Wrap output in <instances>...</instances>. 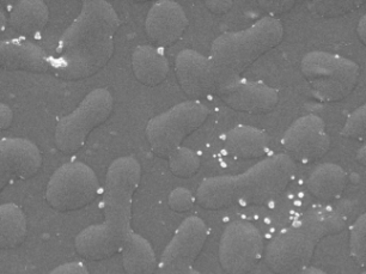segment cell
<instances>
[{
    "label": "cell",
    "instance_id": "cell-22",
    "mask_svg": "<svg viewBox=\"0 0 366 274\" xmlns=\"http://www.w3.org/2000/svg\"><path fill=\"white\" fill-rule=\"evenodd\" d=\"M122 266L126 274H155L157 258L151 243L141 235L132 231L121 250Z\"/></svg>",
    "mask_w": 366,
    "mask_h": 274
},
{
    "label": "cell",
    "instance_id": "cell-14",
    "mask_svg": "<svg viewBox=\"0 0 366 274\" xmlns=\"http://www.w3.org/2000/svg\"><path fill=\"white\" fill-rule=\"evenodd\" d=\"M42 153L37 145L24 138H4L0 141L1 189L16 181L29 180L40 171Z\"/></svg>",
    "mask_w": 366,
    "mask_h": 274
},
{
    "label": "cell",
    "instance_id": "cell-7",
    "mask_svg": "<svg viewBox=\"0 0 366 274\" xmlns=\"http://www.w3.org/2000/svg\"><path fill=\"white\" fill-rule=\"evenodd\" d=\"M209 116V109L200 101L178 103L147 122L146 138L151 150L158 157L167 159L182 146L187 137L202 126Z\"/></svg>",
    "mask_w": 366,
    "mask_h": 274
},
{
    "label": "cell",
    "instance_id": "cell-1",
    "mask_svg": "<svg viewBox=\"0 0 366 274\" xmlns=\"http://www.w3.org/2000/svg\"><path fill=\"white\" fill-rule=\"evenodd\" d=\"M120 18L105 0H85L79 15L59 38L49 71L63 80L92 77L110 61Z\"/></svg>",
    "mask_w": 366,
    "mask_h": 274
},
{
    "label": "cell",
    "instance_id": "cell-27",
    "mask_svg": "<svg viewBox=\"0 0 366 274\" xmlns=\"http://www.w3.org/2000/svg\"><path fill=\"white\" fill-rule=\"evenodd\" d=\"M351 256L359 266L366 267V212L350 228Z\"/></svg>",
    "mask_w": 366,
    "mask_h": 274
},
{
    "label": "cell",
    "instance_id": "cell-17",
    "mask_svg": "<svg viewBox=\"0 0 366 274\" xmlns=\"http://www.w3.org/2000/svg\"><path fill=\"white\" fill-rule=\"evenodd\" d=\"M48 58L46 50L23 36L0 43V66L7 71L46 73L49 71Z\"/></svg>",
    "mask_w": 366,
    "mask_h": 274
},
{
    "label": "cell",
    "instance_id": "cell-20",
    "mask_svg": "<svg viewBox=\"0 0 366 274\" xmlns=\"http://www.w3.org/2000/svg\"><path fill=\"white\" fill-rule=\"evenodd\" d=\"M347 182L348 177L343 168L335 163H322L311 170L306 180V188L316 199L331 204L341 198Z\"/></svg>",
    "mask_w": 366,
    "mask_h": 274
},
{
    "label": "cell",
    "instance_id": "cell-33",
    "mask_svg": "<svg viewBox=\"0 0 366 274\" xmlns=\"http://www.w3.org/2000/svg\"><path fill=\"white\" fill-rule=\"evenodd\" d=\"M357 34H358L360 41L366 47V15L359 19L358 25H357Z\"/></svg>",
    "mask_w": 366,
    "mask_h": 274
},
{
    "label": "cell",
    "instance_id": "cell-12",
    "mask_svg": "<svg viewBox=\"0 0 366 274\" xmlns=\"http://www.w3.org/2000/svg\"><path fill=\"white\" fill-rule=\"evenodd\" d=\"M281 145L295 162L310 164L320 161L331 149L325 120L314 114L298 117L285 131Z\"/></svg>",
    "mask_w": 366,
    "mask_h": 274
},
{
    "label": "cell",
    "instance_id": "cell-19",
    "mask_svg": "<svg viewBox=\"0 0 366 274\" xmlns=\"http://www.w3.org/2000/svg\"><path fill=\"white\" fill-rule=\"evenodd\" d=\"M132 69L139 83L153 88L166 79L170 65L163 50L150 44H141L133 50Z\"/></svg>",
    "mask_w": 366,
    "mask_h": 274
},
{
    "label": "cell",
    "instance_id": "cell-35",
    "mask_svg": "<svg viewBox=\"0 0 366 274\" xmlns=\"http://www.w3.org/2000/svg\"><path fill=\"white\" fill-rule=\"evenodd\" d=\"M360 274H366V271H365V272H363V273H360Z\"/></svg>",
    "mask_w": 366,
    "mask_h": 274
},
{
    "label": "cell",
    "instance_id": "cell-6",
    "mask_svg": "<svg viewBox=\"0 0 366 274\" xmlns=\"http://www.w3.org/2000/svg\"><path fill=\"white\" fill-rule=\"evenodd\" d=\"M300 71L315 99L339 102L356 89L362 69L351 59L335 53L314 50L304 55Z\"/></svg>",
    "mask_w": 366,
    "mask_h": 274
},
{
    "label": "cell",
    "instance_id": "cell-2",
    "mask_svg": "<svg viewBox=\"0 0 366 274\" xmlns=\"http://www.w3.org/2000/svg\"><path fill=\"white\" fill-rule=\"evenodd\" d=\"M141 178V167L132 156L116 158L107 170L103 193V222L85 228L75 236L80 256L100 261L121 253L132 233L133 195Z\"/></svg>",
    "mask_w": 366,
    "mask_h": 274
},
{
    "label": "cell",
    "instance_id": "cell-9",
    "mask_svg": "<svg viewBox=\"0 0 366 274\" xmlns=\"http://www.w3.org/2000/svg\"><path fill=\"white\" fill-rule=\"evenodd\" d=\"M99 189L97 175L88 164L69 162L59 167L50 176L44 198L55 211H77L96 199Z\"/></svg>",
    "mask_w": 366,
    "mask_h": 274
},
{
    "label": "cell",
    "instance_id": "cell-8",
    "mask_svg": "<svg viewBox=\"0 0 366 274\" xmlns=\"http://www.w3.org/2000/svg\"><path fill=\"white\" fill-rule=\"evenodd\" d=\"M114 109V97L107 88L95 89L68 115L59 120L54 133L57 149L65 155L78 152L94 130L104 124Z\"/></svg>",
    "mask_w": 366,
    "mask_h": 274
},
{
    "label": "cell",
    "instance_id": "cell-25",
    "mask_svg": "<svg viewBox=\"0 0 366 274\" xmlns=\"http://www.w3.org/2000/svg\"><path fill=\"white\" fill-rule=\"evenodd\" d=\"M170 171L176 177L191 178L199 171L201 159L195 151L188 147H178L167 158Z\"/></svg>",
    "mask_w": 366,
    "mask_h": 274
},
{
    "label": "cell",
    "instance_id": "cell-29",
    "mask_svg": "<svg viewBox=\"0 0 366 274\" xmlns=\"http://www.w3.org/2000/svg\"><path fill=\"white\" fill-rule=\"evenodd\" d=\"M295 4L296 2L293 0H264V1H259L260 6L272 15L287 12L295 6Z\"/></svg>",
    "mask_w": 366,
    "mask_h": 274
},
{
    "label": "cell",
    "instance_id": "cell-13",
    "mask_svg": "<svg viewBox=\"0 0 366 274\" xmlns=\"http://www.w3.org/2000/svg\"><path fill=\"white\" fill-rule=\"evenodd\" d=\"M216 95L229 108L249 114L268 113L280 100L276 89L244 77L218 83Z\"/></svg>",
    "mask_w": 366,
    "mask_h": 274
},
{
    "label": "cell",
    "instance_id": "cell-31",
    "mask_svg": "<svg viewBox=\"0 0 366 274\" xmlns=\"http://www.w3.org/2000/svg\"><path fill=\"white\" fill-rule=\"evenodd\" d=\"M233 5V2L230 1V0H208V1H205V6L211 12L217 13V15H223V13L229 12Z\"/></svg>",
    "mask_w": 366,
    "mask_h": 274
},
{
    "label": "cell",
    "instance_id": "cell-5",
    "mask_svg": "<svg viewBox=\"0 0 366 274\" xmlns=\"http://www.w3.org/2000/svg\"><path fill=\"white\" fill-rule=\"evenodd\" d=\"M284 33L280 19L266 16L245 29L218 36L209 50L218 83L242 77L248 67L283 41Z\"/></svg>",
    "mask_w": 366,
    "mask_h": 274
},
{
    "label": "cell",
    "instance_id": "cell-10",
    "mask_svg": "<svg viewBox=\"0 0 366 274\" xmlns=\"http://www.w3.org/2000/svg\"><path fill=\"white\" fill-rule=\"evenodd\" d=\"M262 235L253 223L234 220L223 231L218 248L220 267L226 274H248L265 256Z\"/></svg>",
    "mask_w": 366,
    "mask_h": 274
},
{
    "label": "cell",
    "instance_id": "cell-18",
    "mask_svg": "<svg viewBox=\"0 0 366 274\" xmlns=\"http://www.w3.org/2000/svg\"><path fill=\"white\" fill-rule=\"evenodd\" d=\"M225 150L241 159L265 157L272 147V138L266 131L249 125H238L223 137Z\"/></svg>",
    "mask_w": 366,
    "mask_h": 274
},
{
    "label": "cell",
    "instance_id": "cell-30",
    "mask_svg": "<svg viewBox=\"0 0 366 274\" xmlns=\"http://www.w3.org/2000/svg\"><path fill=\"white\" fill-rule=\"evenodd\" d=\"M48 274H90L88 268L82 262L73 261L66 262V264L59 265L54 270H52Z\"/></svg>",
    "mask_w": 366,
    "mask_h": 274
},
{
    "label": "cell",
    "instance_id": "cell-4",
    "mask_svg": "<svg viewBox=\"0 0 366 274\" xmlns=\"http://www.w3.org/2000/svg\"><path fill=\"white\" fill-rule=\"evenodd\" d=\"M348 222L342 205L325 204L306 209L268 243L264 256L267 266L276 274H295L310 266L318 243L341 233Z\"/></svg>",
    "mask_w": 366,
    "mask_h": 274
},
{
    "label": "cell",
    "instance_id": "cell-26",
    "mask_svg": "<svg viewBox=\"0 0 366 274\" xmlns=\"http://www.w3.org/2000/svg\"><path fill=\"white\" fill-rule=\"evenodd\" d=\"M362 0H312L306 4L311 12L322 17H339L362 6Z\"/></svg>",
    "mask_w": 366,
    "mask_h": 274
},
{
    "label": "cell",
    "instance_id": "cell-24",
    "mask_svg": "<svg viewBox=\"0 0 366 274\" xmlns=\"http://www.w3.org/2000/svg\"><path fill=\"white\" fill-rule=\"evenodd\" d=\"M340 134L342 138L358 144L356 161L360 166L366 167V104L354 109L347 116Z\"/></svg>",
    "mask_w": 366,
    "mask_h": 274
},
{
    "label": "cell",
    "instance_id": "cell-3",
    "mask_svg": "<svg viewBox=\"0 0 366 274\" xmlns=\"http://www.w3.org/2000/svg\"><path fill=\"white\" fill-rule=\"evenodd\" d=\"M296 162L286 153L267 156L242 174L203 180L195 199L200 207L222 209L233 205H265L283 193L296 175Z\"/></svg>",
    "mask_w": 366,
    "mask_h": 274
},
{
    "label": "cell",
    "instance_id": "cell-16",
    "mask_svg": "<svg viewBox=\"0 0 366 274\" xmlns=\"http://www.w3.org/2000/svg\"><path fill=\"white\" fill-rule=\"evenodd\" d=\"M188 28L183 7L172 0L155 2L145 19V32L156 46L169 47L176 43Z\"/></svg>",
    "mask_w": 366,
    "mask_h": 274
},
{
    "label": "cell",
    "instance_id": "cell-28",
    "mask_svg": "<svg viewBox=\"0 0 366 274\" xmlns=\"http://www.w3.org/2000/svg\"><path fill=\"white\" fill-rule=\"evenodd\" d=\"M195 203H197V199H195L194 194L189 189L183 188V187L175 188L170 193L169 199H167L169 207L177 213H184V212L191 211Z\"/></svg>",
    "mask_w": 366,
    "mask_h": 274
},
{
    "label": "cell",
    "instance_id": "cell-21",
    "mask_svg": "<svg viewBox=\"0 0 366 274\" xmlns=\"http://www.w3.org/2000/svg\"><path fill=\"white\" fill-rule=\"evenodd\" d=\"M49 8L43 0H19L8 15V25L23 37L33 36L46 28Z\"/></svg>",
    "mask_w": 366,
    "mask_h": 274
},
{
    "label": "cell",
    "instance_id": "cell-11",
    "mask_svg": "<svg viewBox=\"0 0 366 274\" xmlns=\"http://www.w3.org/2000/svg\"><path fill=\"white\" fill-rule=\"evenodd\" d=\"M208 237V228L200 217L183 220L167 243L155 274H201L193 267Z\"/></svg>",
    "mask_w": 366,
    "mask_h": 274
},
{
    "label": "cell",
    "instance_id": "cell-23",
    "mask_svg": "<svg viewBox=\"0 0 366 274\" xmlns=\"http://www.w3.org/2000/svg\"><path fill=\"white\" fill-rule=\"evenodd\" d=\"M28 222L24 211L13 203L0 206V247L2 250L13 249L24 242Z\"/></svg>",
    "mask_w": 366,
    "mask_h": 274
},
{
    "label": "cell",
    "instance_id": "cell-34",
    "mask_svg": "<svg viewBox=\"0 0 366 274\" xmlns=\"http://www.w3.org/2000/svg\"><path fill=\"white\" fill-rule=\"evenodd\" d=\"M295 274H328V273L325 272L323 270H321V268H317L314 266H308V267L303 268V270L298 271V272Z\"/></svg>",
    "mask_w": 366,
    "mask_h": 274
},
{
    "label": "cell",
    "instance_id": "cell-32",
    "mask_svg": "<svg viewBox=\"0 0 366 274\" xmlns=\"http://www.w3.org/2000/svg\"><path fill=\"white\" fill-rule=\"evenodd\" d=\"M0 109H1V121H0V125L1 126H0V128H1V131H5L12 125L13 111L6 104H1Z\"/></svg>",
    "mask_w": 366,
    "mask_h": 274
},
{
    "label": "cell",
    "instance_id": "cell-15",
    "mask_svg": "<svg viewBox=\"0 0 366 274\" xmlns=\"http://www.w3.org/2000/svg\"><path fill=\"white\" fill-rule=\"evenodd\" d=\"M175 73L184 94L195 101L216 95L218 78L209 57L194 49L181 50L175 59Z\"/></svg>",
    "mask_w": 366,
    "mask_h": 274
}]
</instances>
